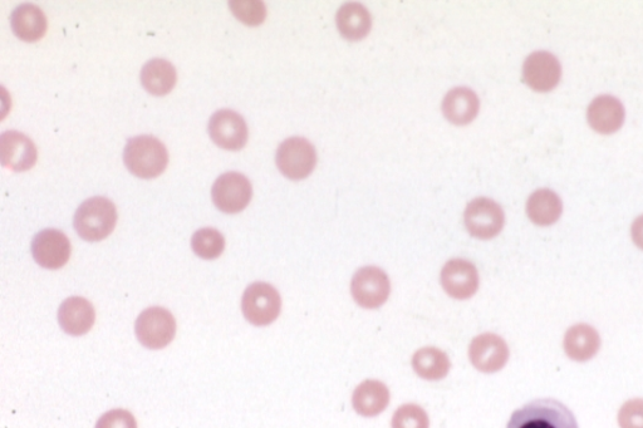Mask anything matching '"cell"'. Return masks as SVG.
<instances>
[{
    "mask_svg": "<svg viewBox=\"0 0 643 428\" xmlns=\"http://www.w3.org/2000/svg\"><path fill=\"white\" fill-rule=\"evenodd\" d=\"M631 238L633 244H635L638 249L643 250V215L638 216V218L633 221L631 226Z\"/></svg>",
    "mask_w": 643,
    "mask_h": 428,
    "instance_id": "cell-31",
    "label": "cell"
},
{
    "mask_svg": "<svg viewBox=\"0 0 643 428\" xmlns=\"http://www.w3.org/2000/svg\"><path fill=\"white\" fill-rule=\"evenodd\" d=\"M209 135L215 145L224 150H242L248 142V126L239 113L232 110H220L211 116Z\"/></svg>",
    "mask_w": 643,
    "mask_h": 428,
    "instance_id": "cell-13",
    "label": "cell"
},
{
    "mask_svg": "<svg viewBox=\"0 0 643 428\" xmlns=\"http://www.w3.org/2000/svg\"><path fill=\"white\" fill-rule=\"evenodd\" d=\"M124 161L132 175L140 179H155L168 167L169 152L156 137L137 136L127 141Z\"/></svg>",
    "mask_w": 643,
    "mask_h": 428,
    "instance_id": "cell-2",
    "label": "cell"
},
{
    "mask_svg": "<svg viewBox=\"0 0 643 428\" xmlns=\"http://www.w3.org/2000/svg\"><path fill=\"white\" fill-rule=\"evenodd\" d=\"M351 294L358 307L367 311L384 307L391 294L389 275L377 267L358 269L352 278Z\"/></svg>",
    "mask_w": 643,
    "mask_h": 428,
    "instance_id": "cell-5",
    "label": "cell"
},
{
    "mask_svg": "<svg viewBox=\"0 0 643 428\" xmlns=\"http://www.w3.org/2000/svg\"><path fill=\"white\" fill-rule=\"evenodd\" d=\"M602 338L595 327L577 323L567 329L563 338V351L573 362L586 363L600 353Z\"/></svg>",
    "mask_w": 643,
    "mask_h": 428,
    "instance_id": "cell-16",
    "label": "cell"
},
{
    "mask_svg": "<svg viewBox=\"0 0 643 428\" xmlns=\"http://www.w3.org/2000/svg\"><path fill=\"white\" fill-rule=\"evenodd\" d=\"M391 428H430V417L420 405L405 403L392 416Z\"/></svg>",
    "mask_w": 643,
    "mask_h": 428,
    "instance_id": "cell-27",
    "label": "cell"
},
{
    "mask_svg": "<svg viewBox=\"0 0 643 428\" xmlns=\"http://www.w3.org/2000/svg\"><path fill=\"white\" fill-rule=\"evenodd\" d=\"M391 400L389 387L379 380H366L353 391V410L365 418L380 416L389 407Z\"/></svg>",
    "mask_w": 643,
    "mask_h": 428,
    "instance_id": "cell-18",
    "label": "cell"
},
{
    "mask_svg": "<svg viewBox=\"0 0 643 428\" xmlns=\"http://www.w3.org/2000/svg\"><path fill=\"white\" fill-rule=\"evenodd\" d=\"M31 250L37 264L51 270L65 267L72 252L70 239L56 229H46L34 236Z\"/></svg>",
    "mask_w": 643,
    "mask_h": 428,
    "instance_id": "cell-12",
    "label": "cell"
},
{
    "mask_svg": "<svg viewBox=\"0 0 643 428\" xmlns=\"http://www.w3.org/2000/svg\"><path fill=\"white\" fill-rule=\"evenodd\" d=\"M507 428H579L576 416L562 402L539 398L518 408Z\"/></svg>",
    "mask_w": 643,
    "mask_h": 428,
    "instance_id": "cell-1",
    "label": "cell"
},
{
    "mask_svg": "<svg viewBox=\"0 0 643 428\" xmlns=\"http://www.w3.org/2000/svg\"><path fill=\"white\" fill-rule=\"evenodd\" d=\"M117 210L114 203L101 196L91 198L81 204L75 215V229L83 240L101 241L115 230Z\"/></svg>",
    "mask_w": 643,
    "mask_h": 428,
    "instance_id": "cell-3",
    "label": "cell"
},
{
    "mask_svg": "<svg viewBox=\"0 0 643 428\" xmlns=\"http://www.w3.org/2000/svg\"><path fill=\"white\" fill-rule=\"evenodd\" d=\"M11 27L21 41L38 42L47 32L46 14L33 4H22L12 14Z\"/></svg>",
    "mask_w": 643,
    "mask_h": 428,
    "instance_id": "cell-22",
    "label": "cell"
},
{
    "mask_svg": "<svg viewBox=\"0 0 643 428\" xmlns=\"http://www.w3.org/2000/svg\"><path fill=\"white\" fill-rule=\"evenodd\" d=\"M135 331L142 346L149 349L165 348L175 337V318L164 308L152 307L137 318Z\"/></svg>",
    "mask_w": 643,
    "mask_h": 428,
    "instance_id": "cell-9",
    "label": "cell"
},
{
    "mask_svg": "<svg viewBox=\"0 0 643 428\" xmlns=\"http://www.w3.org/2000/svg\"><path fill=\"white\" fill-rule=\"evenodd\" d=\"M464 223L473 238L490 240L502 233L505 224L504 210L492 199H474L466 206Z\"/></svg>",
    "mask_w": 643,
    "mask_h": 428,
    "instance_id": "cell-6",
    "label": "cell"
},
{
    "mask_svg": "<svg viewBox=\"0 0 643 428\" xmlns=\"http://www.w3.org/2000/svg\"><path fill=\"white\" fill-rule=\"evenodd\" d=\"M412 370L421 380L443 381L451 370V361L444 351L436 347H422L411 359Z\"/></svg>",
    "mask_w": 643,
    "mask_h": 428,
    "instance_id": "cell-21",
    "label": "cell"
},
{
    "mask_svg": "<svg viewBox=\"0 0 643 428\" xmlns=\"http://www.w3.org/2000/svg\"><path fill=\"white\" fill-rule=\"evenodd\" d=\"M480 101L478 95L470 88L458 87L445 96L443 112L448 121L456 126L471 124L478 116Z\"/></svg>",
    "mask_w": 643,
    "mask_h": 428,
    "instance_id": "cell-20",
    "label": "cell"
},
{
    "mask_svg": "<svg viewBox=\"0 0 643 428\" xmlns=\"http://www.w3.org/2000/svg\"><path fill=\"white\" fill-rule=\"evenodd\" d=\"M587 118L589 125L598 134H615L625 122V107L616 97L600 96L589 105Z\"/></svg>",
    "mask_w": 643,
    "mask_h": 428,
    "instance_id": "cell-17",
    "label": "cell"
},
{
    "mask_svg": "<svg viewBox=\"0 0 643 428\" xmlns=\"http://www.w3.org/2000/svg\"><path fill=\"white\" fill-rule=\"evenodd\" d=\"M95 321V308L85 298H68L61 304L58 311V322L63 331L70 336H83L90 332Z\"/></svg>",
    "mask_w": 643,
    "mask_h": 428,
    "instance_id": "cell-19",
    "label": "cell"
},
{
    "mask_svg": "<svg viewBox=\"0 0 643 428\" xmlns=\"http://www.w3.org/2000/svg\"><path fill=\"white\" fill-rule=\"evenodd\" d=\"M276 161L279 171L288 179L303 180L316 167L317 152L303 137H291L278 147Z\"/></svg>",
    "mask_w": 643,
    "mask_h": 428,
    "instance_id": "cell-7",
    "label": "cell"
},
{
    "mask_svg": "<svg viewBox=\"0 0 643 428\" xmlns=\"http://www.w3.org/2000/svg\"><path fill=\"white\" fill-rule=\"evenodd\" d=\"M336 23L343 38L361 41L371 32L370 12L360 3H347L337 13Z\"/></svg>",
    "mask_w": 643,
    "mask_h": 428,
    "instance_id": "cell-25",
    "label": "cell"
},
{
    "mask_svg": "<svg viewBox=\"0 0 643 428\" xmlns=\"http://www.w3.org/2000/svg\"><path fill=\"white\" fill-rule=\"evenodd\" d=\"M229 8L238 21L249 27L260 26L267 18V8L260 0H232Z\"/></svg>",
    "mask_w": 643,
    "mask_h": 428,
    "instance_id": "cell-28",
    "label": "cell"
},
{
    "mask_svg": "<svg viewBox=\"0 0 643 428\" xmlns=\"http://www.w3.org/2000/svg\"><path fill=\"white\" fill-rule=\"evenodd\" d=\"M96 428H137V423L131 412L112 410L101 416Z\"/></svg>",
    "mask_w": 643,
    "mask_h": 428,
    "instance_id": "cell-30",
    "label": "cell"
},
{
    "mask_svg": "<svg viewBox=\"0 0 643 428\" xmlns=\"http://www.w3.org/2000/svg\"><path fill=\"white\" fill-rule=\"evenodd\" d=\"M242 311L245 319L253 326H269L281 314V294L271 284L253 283L243 294Z\"/></svg>",
    "mask_w": 643,
    "mask_h": 428,
    "instance_id": "cell-4",
    "label": "cell"
},
{
    "mask_svg": "<svg viewBox=\"0 0 643 428\" xmlns=\"http://www.w3.org/2000/svg\"><path fill=\"white\" fill-rule=\"evenodd\" d=\"M617 421L620 428H643V398H632L623 403Z\"/></svg>",
    "mask_w": 643,
    "mask_h": 428,
    "instance_id": "cell-29",
    "label": "cell"
},
{
    "mask_svg": "<svg viewBox=\"0 0 643 428\" xmlns=\"http://www.w3.org/2000/svg\"><path fill=\"white\" fill-rule=\"evenodd\" d=\"M510 349L507 341L498 334L488 332L476 336L469 346L471 366L484 375H494L507 366Z\"/></svg>",
    "mask_w": 643,
    "mask_h": 428,
    "instance_id": "cell-8",
    "label": "cell"
},
{
    "mask_svg": "<svg viewBox=\"0 0 643 428\" xmlns=\"http://www.w3.org/2000/svg\"><path fill=\"white\" fill-rule=\"evenodd\" d=\"M178 81L176 70L165 59L156 58L147 62L141 70V83L154 96H166L174 90Z\"/></svg>",
    "mask_w": 643,
    "mask_h": 428,
    "instance_id": "cell-24",
    "label": "cell"
},
{
    "mask_svg": "<svg viewBox=\"0 0 643 428\" xmlns=\"http://www.w3.org/2000/svg\"><path fill=\"white\" fill-rule=\"evenodd\" d=\"M37 147L28 136L18 131H7L0 136V160L14 172L31 170L36 165Z\"/></svg>",
    "mask_w": 643,
    "mask_h": 428,
    "instance_id": "cell-15",
    "label": "cell"
},
{
    "mask_svg": "<svg viewBox=\"0 0 643 428\" xmlns=\"http://www.w3.org/2000/svg\"><path fill=\"white\" fill-rule=\"evenodd\" d=\"M441 287L450 298L468 300L479 290V273L475 265L465 259H451L440 274Z\"/></svg>",
    "mask_w": 643,
    "mask_h": 428,
    "instance_id": "cell-11",
    "label": "cell"
},
{
    "mask_svg": "<svg viewBox=\"0 0 643 428\" xmlns=\"http://www.w3.org/2000/svg\"><path fill=\"white\" fill-rule=\"evenodd\" d=\"M252 184L239 172H227L214 182L211 199L225 214H238L247 208L252 200Z\"/></svg>",
    "mask_w": 643,
    "mask_h": 428,
    "instance_id": "cell-10",
    "label": "cell"
},
{
    "mask_svg": "<svg viewBox=\"0 0 643 428\" xmlns=\"http://www.w3.org/2000/svg\"><path fill=\"white\" fill-rule=\"evenodd\" d=\"M562 67L552 53L539 51L530 54L523 66L524 82L537 92H549L558 86Z\"/></svg>",
    "mask_w": 643,
    "mask_h": 428,
    "instance_id": "cell-14",
    "label": "cell"
},
{
    "mask_svg": "<svg viewBox=\"0 0 643 428\" xmlns=\"http://www.w3.org/2000/svg\"><path fill=\"white\" fill-rule=\"evenodd\" d=\"M191 248L201 259H217L224 252L225 239L218 230L211 228L200 229L191 238Z\"/></svg>",
    "mask_w": 643,
    "mask_h": 428,
    "instance_id": "cell-26",
    "label": "cell"
},
{
    "mask_svg": "<svg viewBox=\"0 0 643 428\" xmlns=\"http://www.w3.org/2000/svg\"><path fill=\"white\" fill-rule=\"evenodd\" d=\"M562 213V200L554 191L541 189L529 196L527 215L533 224L551 226L561 219Z\"/></svg>",
    "mask_w": 643,
    "mask_h": 428,
    "instance_id": "cell-23",
    "label": "cell"
}]
</instances>
